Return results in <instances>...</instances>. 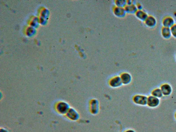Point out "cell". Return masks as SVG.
Here are the masks:
<instances>
[{"instance_id": "cell-1", "label": "cell", "mask_w": 176, "mask_h": 132, "mask_svg": "<svg viewBox=\"0 0 176 132\" xmlns=\"http://www.w3.org/2000/svg\"><path fill=\"white\" fill-rule=\"evenodd\" d=\"M109 84L111 87L114 88H117L120 87L123 85L121 82V77H115L110 79Z\"/></svg>"}, {"instance_id": "cell-7", "label": "cell", "mask_w": 176, "mask_h": 132, "mask_svg": "<svg viewBox=\"0 0 176 132\" xmlns=\"http://www.w3.org/2000/svg\"><path fill=\"white\" fill-rule=\"evenodd\" d=\"M161 34L164 38L169 39L172 35L170 28L163 27L161 30Z\"/></svg>"}, {"instance_id": "cell-4", "label": "cell", "mask_w": 176, "mask_h": 132, "mask_svg": "<svg viewBox=\"0 0 176 132\" xmlns=\"http://www.w3.org/2000/svg\"><path fill=\"white\" fill-rule=\"evenodd\" d=\"M162 23L163 27L170 28L175 24L174 19L170 16L165 17L163 20Z\"/></svg>"}, {"instance_id": "cell-5", "label": "cell", "mask_w": 176, "mask_h": 132, "mask_svg": "<svg viewBox=\"0 0 176 132\" xmlns=\"http://www.w3.org/2000/svg\"><path fill=\"white\" fill-rule=\"evenodd\" d=\"M145 22L147 26L151 28L153 27L157 24L156 19L152 16H148Z\"/></svg>"}, {"instance_id": "cell-3", "label": "cell", "mask_w": 176, "mask_h": 132, "mask_svg": "<svg viewBox=\"0 0 176 132\" xmlns=\"http://www.w3.org/2000/svg\"><path fill=\"white\" fill-rule=\"evenodd\" d=\"M99 102L96 99H92L90 102V111L92 114H96L99 111Z\"/></svg>"}, {"instance_id": "cell-11", "label": "cell", "mask_w": 176, "mask_h": 132, "mask_svg": "<svg viewBox=\"0 0 176 132\" xmlns=\"http://www.w3.org/2000/svg\"><path fill=\"white\" fill-rule=\"evenodd\" d=\"M153 95L155 97H160L162 96V93L160 90L157 89L154 91L152 93Z\"/></svg>"}, {"instance_id": "cell-8", "label": "cell", "mask_w": 176, "mask_h": 132, "mask_svg": "<svg viewBox=\"0 0 176 132\" xmlns=\"http://www.w3.org/2000/svg\"><path fill=\"white\" fill-rule=\"evenodd\" d=\"M159 103V100L157 98L150 96L148 99L147 104L152 107L156 106Z\"/></svg>"}, {"instance_id": "cell-9", "label": "cell", "mask_w": 176, "mask_h": 132, "mask_svg": "<svg viewBox=\"0 0 176 132\" xmlns=\"http://www.w3.org/2000/svg\"><path fill=\"white\" fill-rule=\"evenodd\" d=\"M162 93L165 95H168L171 93V89L169 85H164L161 88Z\"/></svg>"}, {"instance_id": "cell-12", "label": "cell", "mask_w": 176, "mask_h": 132, "mask_svg": "<svg viewBox=\"0 0 176 132\" xmlns=\"http://www.w3.org/2000/svg\"><path fill=\"white\" fill-rule=\"evenodd\" d=\"M171 35L174 37L176 38V24H174L170 28Z\"/></svg>"}, {"instance_id": "cell-6", "label": "cell", "mask_w": 176, "mask_h": 132, "mask_svg": "<svg viewBox=\"0 0 176 132\" xmlns=\"http://www.w3.org/2000/svg\"><path fill=\"white\" fill-rule=\"evenodd\" d=\"M120 77L123 84L128 85L131 82V77L128 73H123Z\"/></svg>"}, {"instance_id": "cell-10", "label": "cell", "mask_w": 176, "mask_h": 132, "mask_svg": "<svg viewBox=\"0 0 176 132\" xmlns=\"http://www.w3.org/2000/svg\"><path fill=\"white\" fill-rule=\"evenodd\" d=\"M137 17L140 19L141 20H142V21H145L146 20L147 18L148 17V16L147 14L142 11H139L138 12L137 14Z\"/></svg>"}, {"instance_id": "cell-13", "label": "cell", "mask_w": 176, "mask_h": 132, "mask_svg": "<svg viewBox=\"0 0 176 132\" xmlns=\"http://www.w3.org/2000/svg\"><path fill=\"white\" fill-rule=\"evenodd\" d=\"M124 132H136L135 131L132 129H128L126 130Z\"/></svg>"}, {"instance_id": "cell-14", "label": "cell", "mask_w": 176, "mask_h": 132, "mask_svg": "<svg viewBox=\"0 0 176 132\" xmlns=\"http://www.w3.org/2000/svg\"></svg>"}, {"instance_id": "cell-2", "label": "cell", "mask_w": 176, "mask_h": 132, "mask_svg": "<svg viewBox=\"0 0 176 132\" xmlns=\"http://www.w3.org/2000/svg\"><path fill=\"white\" fill-rule=\"evenodd\" d=\"M148 99L147 97L143 96L136 95L134 96L133 101L136 104L139 105H146L147 104Z\"/></svg>"}]
</instances>
